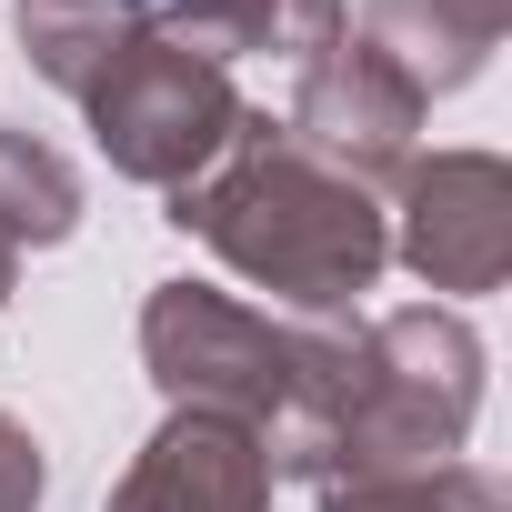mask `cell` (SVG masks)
I'll return each instance as SVG.
<instances>
[{"label": "cell", "instance_id": "6da1fadb", "mask_svg": "<svg viewBox=\"0 0 512 512\" xmlns=\"http://www.w3.org/2000/svg\"><path fill=\"white\" fill-rule=\"evenodd\" d=\"M171 221H181L191 241H211L241 282H262V292L292 302V312H342V302L372 292L382 262H392L382 201H372L362 181L322 171L312 151H292L272 111H251V131H241L201 181L171 191Z\"/></svg>", "mask_w": 512, "mask_h": 512}, {"label": "cell", "instance_id": "7a4b0ae2", "mask_svg": "<svg viewBox=\"0 0 512 512\" xmlns=\"http://www.w3.org/2000/svg\"><path fill=\"white\" fill-rule=\"evenodd\" d=\"M472 412H482V342H472L462 312L412 302V312L352 322V372H342V402H332V422H322L312 492L462 462Z\"/></svg>", "mask_w": 512, "mask_h": 512}, {"label": "cell", "instance_id": "3957f363", "mask_svg": "<svg viewBox=\"0 0 512 512\" xmlns=\"http://www.w3.org/2000/svg\"><path fill=\"white\" fill-rule=\"evenodd\" d=\"M81 111H91L101 161H111L121 181H151V191L201 181V171L251 131V101L231 91V71H211L201 51L161 41L151 21H131V41L91 71Z\"/></svg>", "mask_w": 512, "mask_h": 512}, {"label": "cell", "instance_id": "277c9868", "mask_svg": "<svg viewBox=\"0 0 512 512\" xmlns=\"http://www.w3.org/2000/svg\"><path fill=\"white\" fill-rule=\"evenodd\" d=\"M141 362L171 392V412H221L251 442H272L302 402V322L241 312L231 292L161 282L141 302Z\"/></svg>", "mask_w": 512, "mask_h": 512}, {"label": "cell", "instance_id": "5b68a950", "mask_svg": "<svg viewBox=\"0 0 512 512\" xmlns=\"http://www.w3.org/2000/svg\"><path fill=\"white\" fill-rule=\"evenodd\" d=\"M422 111H432V101H422L372 41H332L322 61H302V91H292V111H282V141L372 191V181H402V171H412Z\"/></svg>", "mask_w": 512, "mask_h": 512}, {"label": "cell", "instance_id": "8992f818", "mask_svg": "<svg viewBox=\"0 0 512 512\" xmlns=\"http://www.w3.org/2000/svg\"><path fill=\"white\" fill-rule=\"evenodd\" d=\"M392 251L432 292H502L512 272V171L492 151H432L402 171Z\"/></svg>", "mask_w": 512, "mask_h": 512}, {"label": "cell", "instance_id": "52a82bcc", "mask_svg": "<svg viewBox=\"0 0 512 512\" xmlns=\"http://www.w3.org/2000/svg\"><path fill=\"white\" fill-rule=\"evenodd\" d=\"M101 512H272V462L221 412H171L131 452V472L111 482Z\"/></svg>", "mask_w": 512, "mask_h": 512}, {"label": "cell", "instance_id": "ba28073f", "mask_svg": "<svg viewBox=\"0 0 512 512\" xmlns=\"http://www.w3.org/2000/svg\"><path fill=\"white\" fill-rule=\"evenodd\" d=\"M512 31V0H362V41L432 101V91H462L492 41Z\"/></svg>", "mask_w": 512, "mask_h": 512}, {"label": "cell", "instance_id": "9c48e42d", "mask_svg": "<svg viewBox=\"0 0 512 512\" xmlns=\"http://www.w3.org/2000/svg\"><path fill=\"white\" fill-rule=\"evenodd\" d=\"M151 31L201 51L211 71H231V61H292L302 71L342 41V0H171Z\"/></svg>", "mask_w": 512, "mask_h": 512}, {"label": "cell", "instance_id": "30bf717a", "mask_svg": "<svg viewBox=\"0 0 512 512\" xmlns=\"http://www.w3.org/2000/svg\"><path fill=\"white\" fill-rule=\"evenodd\" d=\"M81 231V171L31 141V131H0V241L11 251H51Z\"/></svg>", "mask_w": 512, "mask_h": 512}, {"label": "cell", "instance_id": "8fae6325", "mask_svg": "<svg viewBox=\"0 0 512 512\" xmlns=\"http://www.w3.org/2000/svg\"><path fill=\"white\" fill-rule=\"evenodd\" d=\"M11 31H21L31 71H41V81H61V91L81 101V91H91V71L131 41V11H101V0H21Z\"/></svg>", "mask_w": 512, "mask_h": 512}, {"label": "cell", "instance_id": "7c38bea8", "mask_svg": "<svg viewBox=\"0 0 512 512\" xmlns=\"http://www.w3.org/2000/svg\"><path fill=\"white\" fill-rule=\"evenodd\" d=\"M322 512H502V492H492V472H472V462H432V472L332 482Z\"/></svg>", "mask_w": 512, "mask_h": 512}, {"label": "cell", "instance_id": "4fadbf2b", "mask_svg": "<svg viewBox=\"0 0 512 512\" xmlns=\"http://www.w3.org/2000/svg\"><path fill=\"white\" fill-rule=\"evenodd\" d=\"M41 482H51V462H41L31 422L0 412V512H41Z\"/></svg>", "mask_w": 512, "mask_h": 512}, {"label": "cell", "instance_id": "5bb4252c", "mask_svg": "<svg viewBox=\"0 0 512 512\" xmlns=\"http://www.w3.org/2000/svg\"><path fill=\"white\" fill-rule=\"evenodd\" d=\"M11 282H21V251H11V241H0V302H11Z\"/></svg>", "mask_w": 512, "mask_h": 512}, {"label": "cell", "instance_id": "9a60e30c", "mask_svg": "<svg viewBox=\"0 0 512 512\" xmlns=\"http://www.w3.org/2000/svg\"><path fill=\"white\" fill-rule=\"evenodd\" d=\"M101 11H121V0H101Z\"/></svg>", "mask_w": 512, "mask_h": 512}, {"label": "cell", "instance_id": "2e32d148", "mask_svg": "<svg viewBox=\"0 0 512 512\" xmlns=\"http://www.w3.org/2000/svg\"><path fill=\"white\" fill-rule=\"evenodd\" d=\"M121 11H141V0H121Z\"/></svg>", "mask_w": 512, "mask_h": 512}]
</instances>
